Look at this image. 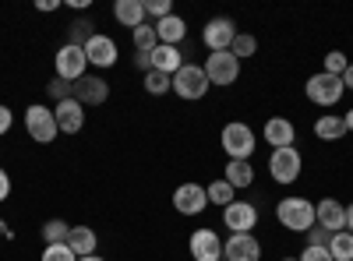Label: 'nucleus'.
Instances as JSON below:
<instances>
[{"instance_id": "f257e3e1", "label": "nucleus", "mask_w": 353, "mask_h": 261, "mask_svg": "<svg viewBox=\"0 0 353 261\" xmlns=\"http://www.w3.org/2000/svg\"><path fill=\"white\" fill-rule=\"evenodd\" d=\"M276 219L279 226H286L290 233H307L314 226V201L307 198H283L276 205Z\"/></svg>"}, {"instance_id": "f03ea898", "label": "nucleus", "mask_w": 353, "mask_h": 261, "mask_svg": "<svg viewBox=\"0 0 353 261\" xmlns=\"http://www.w3.org/2000/svg\"><path fill=\"white\" fill-rule=\"evenodd\" d=\"M209 89H212V85H209V78H205V67H198V64H184L181 71L170 78V92H176V96L188 99V103L205 99V92H209Z\"/></svg>"}, {"instance_id": "7ed1b4c3", "label": "nucleus", "mask_w": 353, "mask_h": 261, "mask_svg": "<svg viewBox=\"0 0 353 261\" xmlns=\"http://www.w3.org/2000/svg\"><path fill=\"white\" fill-rule=\"evenodd\" d=\"M219 145H223V152H226L230 159H251L258 141H254V131H251L248 124L233 121V124H226V127H223V134H219Z\"/></svg>"}, {"instance_id": "20e7f679", "label": "nucleus", "mask_w": 353, "mask_h": 261, "mask_svg": "<svg viewBox=\"0 0 353 261\" xmlns=\"http://www.w3.org/2000/svg\"><path fill=\"white\" fill-rule=\"evenodd\" d=\"M25 131H28V138H32L36 145H50L57 134H61L53 109L50 106H39V103H32V106L25 109Z\"/></svg>"}, {"instance_id": "39448f33", "label": "nucleus", "mask_w": 353, "mask_h": 261, "mask_svg": "<svg viewBox=\"0 0 353 261\" xmlns=\"http://www.w3.org/2000/svg\"><path fill=\"white\" fill-rule=\"evenodd\" d=\"M343 78H336V74H325V71H318V74H311L307 78V85H304V96L314 103V106H336L339 99H343Z\"/></svg>"}, {"instance_id": "423d86ee", "label": "nucleus", "mask_w": 353, "mask_h": 261, "mask_svg": "<svg viewBox=\"0 0 353 261\" xmlns=\"http://www.w3.org/2000/svg\"><path fill=\"white\" fill-rule=\"evenodd\" d=\"M301 169H304V156L297 152V145H290V149H272L269 173H272L276 184H293L301 177Z\"/></svg>"}, {"instance_id": "0eeeda50", "label": "nucleus", "mask_w": 353, "mask_h": 261, "mask_svg": "<svg viewBox=\"0 0 353 261\" xmlns=\"http://www.w3.org/2000/svg\"><path fill=\"white\" fill-rule=\"evenodd\" d=\"M205 78H209V85H233L241 78V61L230 50L209 53L205 56Z\"/></svg>"}, {"instance_id": "6e6552de", "label": "nucleus", "mask_w": 353, "mask_h": 261, "mask_svg": "<svg viewBox=\"0 0 353 261\" xmlns=\"http://www.w3.org/2000/svg\"><path fill=\"white\" fill-rule=\"evenodd\" d=\"M53 67H57V78H64V81H78V78H85V71H88V61H85V50L81 46H71V43H64L61 50H57V56H53Z\"/></svg>"}, {"instance_id": "1a4fd4ad", "label": "nucleus", "mask_w": 353, "mask_h": 261, "mask_svg": "<svg viewBox=\"0 0 353 261\" xmlns=\"http://www.w3.org/2000/svg\"><path fill=\"white\" fill-rule=\"evenodd\" d=\"M233 39H237V25H233V18H212V21H205L201 28V43L209 46V53H219V50H230Z\"/></svg>"}, {"instance_id": "9d476101", "label": "nucleus", "mask_w": 353, "mask_h": 261, "mask_svg": "<svg viewBox=\"0 0 353 261\" xmlns=\"http://www.w3.org/2000/svg\"><path fill=\"white\" fill-rule=\"evenodd\" d=\"M223 226H230V233H251L258 226V209L251 201H233L223 209Z\"/></svg>"}, {"instance_id": "9b49d317", "label": "nucleus", "mask_w": 353, "mask_h": 261, "mask_svg": "<svg viewBox=\"0 0 353 261\" xmlns=\"http://www.w3.org/2000/svg\"><path fill=\"white\" fill-rule=\"evenodd\" d=\"M223 258L226 261H261V244L254 233H230V240L223 244Z\"/></svg>"}, {"instance_id": "f8f14e48", "label": "nucleus", "mask_w": 353, "mask_h": 261, "mask_svg": "<svg viewBox=\"0 0 353 261\" xmlns=\"http://www.w3.org/2000/svg\"><path fill=\"white\" fill-rule=\"evenodd\" d=\"M205 205H209V194H205L201 184H181L173 191V209L181 216H198L205 212Z\"/></svg>"}, {"instance_id": "ddd939ff", "label": "nucleus", "mask_w": 353, "mask_h": 261, "mask_svg": "<svg viewBox=\"0 0 353 261\" xmlns=\"http://www.w3.org/2000/svg\"><path fill=\"white\" fill-rule=\"evenodd\" d=\"M71 89H74V99H78L81 106H103V103L110 99V85H106L99 74H85V78H78Z\"/></svg>"}, {"instance_id": "4468645a", "label": "nucleus", "mask_w": 353, "mask_h": 261, "mask_svg": "<svg viewBox=\"0 0 353 261\" xmlns=\"http://www.w3.org/2000/svg\"><path fill=\"white\" fill-rule=\"evenodd\" d=\"M188 251H191L194 261H223V240L212 229H194L191 240H188Z\"/></svg>"}, {"instance_id": "2eb2a0df", "label": "nucleus", "mask_w": 353, "mask_h": 261, "mask_svg": "<svg viewBox=\"0 0 353 261\" xmlns=\"http://www.w3.org/2000/svg\"><path fill=\"white\" fill-rule=\"evenodd\" d=\"M81 50H85V61L92 67H113L117 64V43L110 36H103V32H96Z\"/></svg>"}, {"instance_id": "dca6fc26", "label": "nucleus", "mask_w": 353, "mask_h": 261, "mask_svg": "<svg viewBox=\"0 0 353 261\" xmlns=\"http://www.w3.org/2000/svg\"><path fill=\"white\" fill-rule=\"evenodd\" d=\"M53 117H57V127H61V134H78L85 127V106L78 99H64L53 106Z\"/></svg>"}, {"instance_id": "f3484780", "label": "nucleus", "mask_w": 353, "mask_h": 261, "mask_svg": "<svg viewBox=\"0 0 353 261\" xmlns=\"http://www.w3.org/2000/svg\"><path fill=\"white\" fill-rule=\"evenodd\" d=\"M314 222L325 226L329 233H339V229H346V205H339L336 198H321L314 205Z\"/></svg>"}, {"instance_id": "a211bd4d", "label": "nucleus", "mask_w": 353, "mask_h": 261, "mask_svg": "<svg viewBox=\"0 0 353 261\" xmlns=\"http://www.w3.org/2000/svg\"><path fill=\"white\" fill-rule=\"evenodd\" d=\"M261 134H265V141H269L272 149H290V145L297 141V127H293L286 117H269Z\"/></svg>"}, {"instance_id": "6ab92c4d", "label": "nucleus", "mask_w": 353, "mask_h": 261, "mask_svg": "<svg viewBox=\"0 0 353 261\" xmlns=\"http://www.w3.org/2000/svg\"><path fill=\"white\" fill-rule=\"evenodd\" d=\"M184 67V56H181V50H176V46H156L152 50V71H159V74H176V71H181Z\"/></svg>"}, {"instance_id": "aec40b11", "label": "nucleus", "mask_w": 353, "mask_h": 261, "mask_svg": "<svg viewBox=\"0 0 353 261\" xmlns=\"http://www.w3.org/2000/svg\"><path fill=\"white\" fill-rule=\"evenodd\" d=\"M68 247H71L78 258L96 254V247H99L96 229H92V226H71V233H68Z\"/></svg>"}, {"instance_id": "412c9836", "label": "nucleus", "mask_w": 353, "mask_h": 261, "mask_svg": "<svg viewBox=\"0 0 353 261\" xmlns=\"http://www.w3.org/2000/svg\"><path fill=\"white\" fill-rule=\"evenodd\" d=\"M223 180L233 187V191H244L254 184V166L248 159H230L226 163V173H223Z\"/></svg>"}, {"instance_id": "4be33fe9", "label": "nucleus", "mask_w": 353, "mask_h": 261, "mask_svg": "<svg viewBox=\"0 0 353 261\" xmlns=\"http://www.w3.org/2000/svg\"><path fill=\"white\" fill-rule=\"evenodd\" d=\"M113 18L121 25H128V28L145 25V21H149V18H145V0H117V4H113Z\"/></svg>"}, {"instance_id": "5701e85b", "label": "nucleus", "mask_w": 353, "mask_h": 261, "mask_svg": "<svg viewBox=\"0 0 353 261\" xmlns=\"http://www.w3.org/2000/svg\"><path fill=\"white\" fill-rule=\"evenodd\" d=\"M156 36H159L163 46H176V43L188 36V21H184L181 14H170V18L156 21Z\"/></svg>"}, {"instance_id": "b1692460", "label": "nucleus", "mask_w": 353, "mask_h": 261, "mask_svg": "<svg viewBox=\"0 0 353 261\" xmlns=\"http://www.w3.org/2000/svg\"><path fill=\"white\" fill-rule=\"evenodd\" d=\"M343 134H346V121L336 117V113H325V117L314 121V138H321V141H339Z\"/></svg>"}, {"instance_id": "393cba45", "label": "nucleus", "mask_w": 353, "mask_h": 261, "mask_svg": "<svg viewBox=\"0 0 353 261\" xmlns=\"http://www.w3.org/2000/svg\"><path fill=\"white\" fill-rule=\"evenodd\" d=\"M131 39H134V50L138 53H152L156 46H159V36H156V25H138V28H131Z\"/></svg>"}, {"instance_id": "a878e982", "label": "nucleus", "mask_w": 353, "mask_h": 261, "mask_svg": "<svg viewBox=\"0 0 353 261\" xmlns=\"http://www.w3.org/2000/svg\"><path fill=\"white\" fill-rule=\"evenodd\" d=\"M329 254H332V261H353V233H346V229L332 233V240H329Z\"/></svg>"}, {"instance_id": "bb28decb", "label": "nucleus", "mask_w": 353, "mask_h": 261, "mask_svg": "<svg viewBox=\"0 0 353 261\" xmlns=\"http://www.w3.org/2000/svg\"><path fill=\"white\" fill-rule=\"evenodd\" d=\"M205 194H209V205H219V209H226V205H233V201H237V198H233L237 191H233L226 180H212L209 187H205Z\"/></svg>"}, {"instance_id": "cd10ccee", "label": "nucleus", "mask_w": 353, "mask_h": 261, "mask_svg": "<svg viewBox=\"0 0 353 261\" xmlns=\"http://www.w3.org/2000/svg\"><path fill=\"white\" fill-rule=\"evenodd\" d=\"M92 28H96V25H92V21H88V18H74V21L68 25V43H71V46H85L88 39H92V36H96V32H92Z\"/></svg>"}, {"instance_id": "c85d7f7f", "label": "nucleus", "mask_w": 353, "mask_h": 261, "mask_svg": "<svg viewBox=\"0 0 353 261\" xmlns=\"http://www.w3.org/2000/svg\"><path fill=\"white\" fill-rule=\"evenodd\" d=\"M68 233H71V226L64 219H46L43 222V240L46 244H68Z\"/></svg>"}, {"instance_id": "c756f323", "label": "nucleus", "mask_w": 353, "mask_h": 261, "mask_svg": "<svg viewBox=\"0 0 353 261\" xmlns=\"http://www.w3.org/2000/svg\"><path fill=\"white\" fill-rule=\"evenodd\" d=\"M254 50H258V39L248 36V32H237V39H233V46H230V53L237 56V61H244V56H254Z\"/></svg>"}, {"instance_id": "7c9ffc66", "label": "nucleus", "mask_w": 353, "mask_h": 261, "mask_svg": "<svg viewBox=\"0 0 353 261\" xmlns=\"http://www.w3.org/2000/svg\"><path fill=\"white\" fill-rule=\"evenodd\" d=\"M145 92H149V96H166L170 92V74L149 71V74H145Z\"/></svg>"}, {"instance_id": "2f4dec72", "label": "nucleus", "mask_w": 353, "mask_h": 261, "mask_svg": "<svg viewBox=\"0 0 353 261\" xmlns=\"http://www.w3.org/2000/svg\"><path fill=\"white\" fill-rule=\"evenodd\" d=\"M39 261H78V254L68 244H46V251H43Z\"/></svg>"}, {"instance_id": "473e14b6", "label": "nucleus", "mask_w": 353, "mask_h": 261, "mask_svg": "<svg viewBox=\"0 0 353 261\" xmlns=\"http://www.w3.org/2000/svg\"><path fill=\"white\" fill-rule=\"evenodd\" d=\"M46 92L53 96V103H64V99H74V89H71V81H64V78H53V81L46 85Z\"/></svg>"}, {"instance_id": "72a5a7b5", "label": "nucleus", "mask_w": 353, "mask_h": 261, "mask_svg": "<svg viewBox=\"0 0 353 261\" xmlns=\"http://www.w3.org/2000/svg\"><path fill=\"white\" fill-rule=\"evenodd\" d=\"M170 14H173V4H170V0H145V18L163 21V18H170Z\"/></svg>"}, {"instance_id": "f704fd0d", "label": "nucleus", "mask_w": 353, "mask_h": 261, "mask_svg": "<svg viewBox=\"0 0 353 261\" xmlns=\"http://www.w3.org/2000/svg\"><path fill=\"white\" fill-rule=\"evenodd\" d=\"M350 64H346V53H339V50H332V53H325V74H336V78H343V71H346Z\"/></svg>"}, {"instance_id": "c9c22d12", "label": "nucleus", "mask_w": 353, "mask_h": 261, "mask_svg": "<svg viewBox=\"0 0 353 261\" xmlns=\"http://www.w3.org/2000/svg\"><path fill=\"white\" fill-rule=\"evenodd\" d=\"M329 240H332V233H329V229L325 226H311L307 229V247H329Z\"/></svg>"}, {"instance_id": "e433bc0d", "label": "nucleus", "mask_w": 353, "mask_h": 261, "mask_svg": "<svg viewBox=\"0 0 353 261\" xmlns=\"http://www.w3.org/2000/svg\"><path fill=\"white\" fill-rule=\"evenodd\" d=\"M297 261H332V254H329V247H304Z\"/></svg>"}, {"instance_id": "4c0bfd02", "label": "nucleus", "mask_w": 353, "mask_h": 261, "mask_svg": "<svg viewBox=\"0 0 353 261\" xmlns=\"http://www.w3.org/2000/svg\"><path fill=\"white\" fill-rule=\"evenodd\" d=\"M11 124H14L11 106H0V134H8V131H11Z\"/></svg>"}, {"instance_id": "58836bf2", "label": "nucleus", "mask_w": 353, "mask_h": 261, "mask_svg": "<svg viewBox=\"0 0 353 261\" xmlns=\"http://www.w3.org/2000/svg\"><path fill=\"white\" fill-rule=\"evenodd\" d=\"M134 67L149 74V71H152V53H138V56H134Z\"/></svg>"}, {"instance_id": "ea45409f", "label": "nucleus", "mask_w": 353, "mask_h": 261, "mask_svg": "<svg viewBox=\"0 0 353 261\" xmlns=\"http://www.w3.org/2000/svg\"><path fill=\"white\" fill-rule=\"evenodd\" d=\"M11 198V177H8V169H0V201H8Z\"/></svg>"}, {"instance_id": "a19ab883", "label": "nucleus", "mask_w": 353, "mask_h": 261, "mask_svg": "<svg viewBox=\"0 0 353 261\" xmlns=\"http://www.w3.org/2000/svg\"><path fill=\"white\" fill-rule=\"evenodd\" d=\"M57 8H61V0H36V11H43V14H50Z\"/></svg>"}, {"instance_id": "79ce46f5", "label": "nucleus", "mask_w": 353, "mask_h": 261, "mask_svg": "<svg viewBox=\"0 0 353 261\" xmlns=\"http://www.w3.org/2000/svg\"><path fill=\"white\" fill-rule=\"evenodd\" d=\"M343 89H350V92H353V64L343 71Z\"/></svg>"}, {"instance_id": "37998d69", "label": "nucleus", "mask_w": 353, "mask_h": 261, "mask_svg": "<svg viewBox=\"0 0 353 261\" xmlns=\"http://www.w3.org/2000/svg\"><path fill=\"white\" fill-rule=\"evenodd\" d=\"M346 233H353V201L346 205Z\"/></svg>"}, {"instance_id": "c03bdc74", "label": "nucleus", "mask_w": 353, "mask_h": 261, "mask_svg": "<svg viewBox=\"0 0 353 261\" xmlns=\"http://www.w3.org/2000/svg\"><path fill=\"white\" fill-rule=\"evenodd\" d=\"M0 237H8V240H11V237H14V233H11V226H8V222H4V219H0Z\"/></svg>"}, {"instance_id": "a18cd8bd", "label": "nucleus", "mask_w": 353, "mask_h": 261, "mask_svg": "<svg viewBox=\"0 0 353 261\" xmlns=\"http://www.w3.org/2000/svg\"><path fill=\"white\" fill-rule=\"evenodd\" d=\"M343 121H346V131H353V109H346V117H343Z\"/></svg>"}, {"instance_id": "49530a36", "label": "nucleus", "mask_w": 353, "mask_h": 261, "mask_svg": "<svg viewBox=\"0 0 353 261\" xmlns=\"http://www.w3.org/2000/svg\"><path fill=\"white\" fill-rule=\"evenodd\" d=\"M78 261H106V258H99V254H88V258H78Z\"/></svg>"}, {"instance_id": "de8ad7c7", "label": "nucleus", "mask_w": 353, "mask_h": 261, "mask_svg": "<svg viewBox=\"0 0 353 261\" xmlns=\"http://www.w3.org/2000/svg\"><path fill=\"white\" fill-rule=\"evenodd\" d=\"M283 261H297V258H283Z\"/></svg>"}]
</instances>
